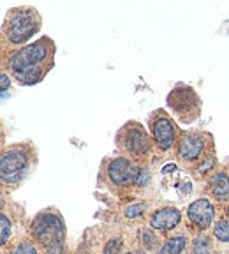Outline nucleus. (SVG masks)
<instances>
[{
    "mask_svg": "<svg viewBox=\"0 0 229 254\" xmlns=\"http://www.w3.org/2000/svg\"><path fill=\"white\" fill-rule=\"evenodd\" d=\"M5 69L20 85L34 87L41 83L55 65V41L43 36L34 43L16 50L4 60Z\"/></svg>",
    "mask_w": 229,
    "mask_h": 254,
    "instance_id": "obj_1",
    "label": "nucleus"
},
{
    "mask_svg": "<svg viewBox=\"0 0 229 254\" xmlns=\"http://www.w3.org/2000/svg\"><path fill=\"white\" fill-rule=\"evenodd\" d=\"M41 28V14L30 5H18L7 11L2 23L4 43L11 46H27V43L36 36Z\"/></svg>",
    "mask_w": 229,
    "mask_h": 254,
    "instance_id": "obj_2",
    "label": "nucleus"
},
{
    "mask_svg": "<svg viewBox=\"0 0 229 254\" xmlns=\"http://www.w3.org/2000/svg\"><path fill=\"white\" fill-rule=\"evenodd\" d=\"M166 104L180 124H192L201 115V99L190 85L176 83L168 94Z\"/></svg>",
    "mask_w": 229,
    "mask_h": 254,
    "instance_id": "obj_3",
    "label": "nucleus"
},
{
    "mask_svg": "<svg viewBox=\"0 0 229 254\" xmlns=\"http://www.w3.org/2000/svg\"><path fill=\"white\" fill-rule=\"evenodd\" d=\"M32 152L27 145H12L4 148L2 157H0V177L4 184H16L20 182L30 166Z\"/></svg>",
    "mask_w": 229,
    "mask_h": 254,
    "instance_id": "obj_4",
    "label": "nucleus"
},
{
    "mask_svg": "<svg viewBox=\"0 0 229 254\" xmlns=\"http://www.w3.org/2000/svg\"><path fill=\"white\" fill-rule=\"evenodd\" d=\"M30 230L32 237L36 238L43 247H46V249L63 244V238H65V224H63L62 217L57 212L52 210L41 212L32 221Z\"/></svg>",
    "mask_w": 229,
    "mask_h": 254,
    "instance_id": "obj_5",
    "label": "nucleus"
},
{
    "mask_svg": "<svg viewBox=\"0 0 229 254\" xmlns=\"http://www.w3.org/2000/svg\"><path fill=\"white\" fill-rule=\"evenodd\" d=\"M116 145L122 148L125 154L132 155V157H143L150 152V136L146 132V129L139 122L130 120L116 134Z\"/></svg>",
    "mask_w": 229,
    "mask_h": 254,
    "instance_id": "obj_6",
    "label": "nucleus"
},
{
    "mask_svg": "<svg viewBox=\"0 0 229 254\" xmlns=\"http://www.w3.org/2000/svg\"><path fill=\"white\" fill-rule=\"evenodd\" d=\"M150 132L154 143L161 150H170L176 143V126L166 111L155 110L150 115Z\"/></svg>",
    "mask_w": 229,
    "mask_h": 254,
    "instance_id": "obj_7",
    "label": "nucleus"
},
{
    "mask_svg": "<svg viewBox=\"0 0 229 254\" xmlns=\"http://www.w3.org/2000/svg\"><path fill=\"white\" fill-rule=\"evenodd\" d=\"M206 139H210V136L205 132L183 131L178 138V155L183 161H190V163L208 157L206 155V145H208Z\"/></svg>",
    "mask_w": 229,
    "mask_h": 254,
    "instance_id": "obj_8",
    "label": "nucleus"
},
{
    "mask_svg": "<svg viewBox=\"0 0 229 254\" xmlns=\"http://www.w3.org/2000/svg\"><path fill=\"white\" fill-rule=\"evenodd\" d=\"M139 168L134 166L127 157H114L110 164H108V177L111 182L116 186H129L134 184L138 179Z\"/></svg>",
    "mask_w": 229,
    "mask_h": 254,
    "instance_id": "obj_9",
    "label": "nucleus"
},
{
    "mask_svg": "<svg viewBox=\"0 0 229 254\" xmlns=\"http://www.w3.org/2000/svg\"><path fill=\"white\" fill-rule=\"evenodd\" d=\"M187 217L198 230H206L214 221V206L206 198H199L189 206Z\"/></svg>",
    "mask_w": 229,
    "mask_h": 254,
    "instance_id": "obj_10",
    "label": "nucleus"
},
{
    "mask_svg": "<svg viewBox=\"0 0 229 254\" xmlns=\"http://www.w3.org/2000/svg\"><path fill=\"white\" fill-rule=\"evenodd\" d=\"M182 221V214L178 208L168 206V208H161V210L154 212L150 217V226L159 231H171L180 224Z\"/></svg>",
    "mask_w": 229,
    "mask_h": 254,
    "instance_id": "obj_11",
    "label": "nucleus"
},
{
    "mask_svg": "<svg viewBox=\"0 0 229 254\" xmlns=\"http://www.w3.org/2000/svg\"><path fill=\"white\" fill-rule=\"evenodd\" d=\"M208 186H210V192H212L217 199L229 198V177H228V173H224V171H217V173L210 179Z\"/></svg>",
    "mask_w": 229,
    "mask_h": 254,
    "instance_id": "obj_12",
    "label": "nucleus"
},
{
    "mask_svg": "<svg viewBox=\"0 0 229 254\" xmlns=\"http://www.w3.org/2000/svg\"><path fill=\"white\" fill-rule=\"evenodd\" d=\"M185 246H187V238L183 237V235H178V237H173V238H170V240H166L164 246L159 249L157 254H182Z\"/></svg>",
    "mask_w": 229,
    "mask_h": 254,
    "instance_id": "obj_13",
    "label": "nucleus"
},
{
    "mask_svg": "<svg viewBox=\"0 0 229 254\" xmlns=\"http://www.w3.org/2000/svg\"><path fill=\"white\" fill-rule=\"evenodd\" d=\"M214 235L221 240V242L229 244V219H221V221L215 224Z\"/></svg>",
    "mask_w": 229,
    "mask_h": 254,
    "instance_id": "obj_14",
    "label": "nucleus"
},
{
    "mask_svg": "<svg viewBox=\"0 0 229 254\" xmlns=\"http://www.w3.org/2000/svg\"><path fill=\"white\" fill-rule=\"evenodd\" d=\"M210 249H212V244H210L208 237H199V238H196V240H194L192 254H206Z\"/></svg>",
    "mask_w": 229,
    "mask_h": 254,
    "instance_id": "obj_15",
    "label": "nucleus"
},
{
    "mask_svg": "<svg viewBox=\"0 0 229 254\" xmlns=\"http://www.w3.org/2000/svg\"><path fill=\"white\" fill-rule=\"evenodd\" d=\"M9 235H11V222H9L7 215L0 214V244L7 242Z\"/></svg>",
    "mask_w": 229,
    "mask_h": 254,
    "instance_id": "obj_16",
    "label": "nucleus"
},
{
    "mask_svg": "<svg viewBox=\"0 0 229 254\" xmlns=\"http://www.w3.org/2000/svg\"><path fill=\"white\" fill-rule=\"evenodd\" d=\"M12 254H37V249L32 242H20Z\"/></svg>",
    "mask_w": 229,
    "mask_h": 254,
    "instance_id": "obj_17",
    "label": "nucleus"
},
{
    "mask_svg": "<svg viewBox=\"0 0 229 254\" xmlns=\"http://www.w3.org/2000/svg\"><path fill=\"white\" fill-rule=\"evenodd\" d=\"M145 208H146L145 203H138V205H130V206H127V208H125V217H129V219L139 217V215H141L143 212H145Z\"/></svg>",
    "mask_w": 229,
    "mask_h": 254,
    "instance_id": "obj_18",
    "label": "nucleus"
},
{
    "mask_svg": "<svg viewBox=\"0 0 229 254\" xmlns=\"http://www.w3.org/2000/svg\"><path fill=\"white\" fill-rule=\"evenodd\" d=\"M148 180H150V171L146 170V168H141V170H139V173H138V179H136L134 186L143 187V186H146V184H148Z\"/></svg>",
    "mask_w": 229,
    "mask_h": 254,
    "instance_id": "obj_19",
    "label": "nucleus"
},
{
    "mask_svg": "<svg viewBox=\"0 0 229 254\" xmlns=\"http://www.w3.org/2000/svg\"><path fill=\"white\" fill-rule=\"evenodd\" d=\"M214 164H215V155H214V154H210L208 157H205V159H203V163L199 164V168H198V170L201 171V173H205V171L212 170V168H214Z\"/></svg>",
    "mask_w": 229,
    "mask_h": 254,
    "instance_id": "obj_20",
    "label": "nucleus"
},
{
    "mask_svg": "<svg viewBox=\"0 0 229 254\" xmlns=\"http://www.w3.org/2000/svg\"><path fill=\"white\" fill-rule=\"evenodd\" d=\"M120 246H122L120 240H111V242H108L106 249H104V254H118Z\"/></svg>",
    "mask_w": 229,
    "mask_h": 254,
    "instance_id": "obj_21",
    "label": "nucleus"
},
{
    "mask_svg": "<svg viewBox=\"0 0 229 254\" xmlns=\"http://www.w3.org/2000/svg\"><path fill=\"white\" fill-rule=\"evenodd\" d=\"M143 240H145V246L148 247V249H154L155 247V237L150 231H145V233H143Z\"/></svg>",
    "mask_w": 229,
    "mask_h": 254,
    "instance_id": "obj_22",
    "label": "nucleus"
},
{
    "mask_svg": "<svg viewBox=\"0 0 229 254\" xmlns=\"http://www.w3.org/2000/svg\"><path fill=\"white\" fill-rule=\"evenodd\" d=\"M63 251H65V247H63V244H58V246L48 247L46 253H44V254H63Z\"/></svg>",
    "mask_w": 229,
    "mask_h": 254,
    "instance_id": "obj_23",
    "label": "nucleus"
},
{
    "mask_svg": "<svg viewBox=\"0 0 229 254\" xmlns=\"http://www.w3.org/2000/svg\"><path fill=\"white\" fill-rule=\"evenodd\" d=\"M0 88H2V92H7V88H9V76H7V72H2V74H0Z\"/></svg>",
    "mask_w": 229,
    "mask_h": 254,
    "instance_id": "obj_24",
    "label": "nucleus"
},
{
    "mask_svg": "<svg viewBox=\"0 0 229 254\" xmlns=\"http://www.w3.org/2000/svg\"><path fill=\"white\" fill-rule=\"evenodd\" d=\"M174 170H176V164H168V166L162 168V173H171Z\"/></svg>",
    "mask_w": 229,
    "mask_h": 254,
    "instance_id": "obj_25",
    "label": "nucleus"
},
{
    "mask_svg": "<svg viewBox=\"0 0 229 254\" xmlns=\"http://www.w3.org/2000/svg\"><path fill=\"white\" fill-rule=\"evenodd\" d=\"M226 212H228V215H229V205H228V208H226Z\"/></svg>",
    "mask_w": 229,
    "mask_h": 254,
    "instance_id": "obj_26",
    "label": "nucleus"
},
{
    "mask_svg": "<svg viewBox=\"0 0 229 254\" xmlns=\"http://www.w3.org/2000/svg\"><path fill=\"white\" fill-rule=\"evenodd\" d=\"M125 254H134V253H125ZM136 254H141V253H136Z\"/></svg>",
    "mask_w": 229,
    "mask_h": 254,
    "instance_id": "obj_27",
    "label": "nucleus"
}]
</instances>
